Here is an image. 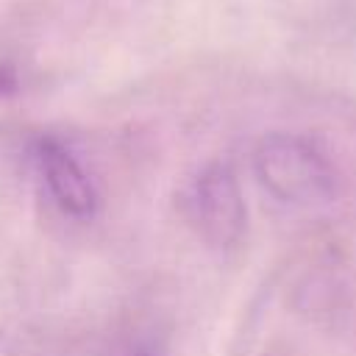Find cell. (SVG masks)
<instances>
[{
    "label": "cell",
    "mask_w": 356,
    "mask_h": 356,
    "mask_svg": "<svg viewBox=\"0 0 356 356\" xmlns=\"http://www.w3.org/2000/svg\"><path fill=\"white\" fill-rule=\"evenodd\" d=\"M261 186L292 206L328 203L337 192V170L328 156L298 134H267L253 153Z\"/></svg>",
    "instance_id": "obj_1"
},
{
    "label": "cell",
    "mask_w": 356,
    "mask_h": 356,
    "mask_svg": "<svg viewBox=\"0 0 356 356\" xmlns=\"http://www.w3.org/2000/svg\"><path fill=\"white\" fill-rule=\"evenodd\" d=\"M189 206H192V220L209 245L231 248L242 239L248 209H245L236 172L228 164L222 161L209 164L195 178Z\"/></svg>",
    "instance_id": "obj_2"
},
{
    "label": "cell",
    "mask_w": 356,
    "mask_h": 356,
    "mask_svg": "<svg viewBox=\"0 0 356 356\" xmlns=\"http://www.w3.org/2000/svg\"><path fill=\"white\" fill-rule=\"evenodd\" d=\"M33 159L44 175V184L53 200L64 214L89 220L97 211V189L89 172L75 161V156L58 139L39 136L33 142Z\"/></svg>",
    "instance_id": "obj_3"
},
{
    "label": "cell",
    "mask_w": 356,
    "mask_h": 356,
    "mask_svg": "<svg viewBox=\"0 0 356 356\" xmlns=\"http://www.w3.org/2000/svg\"><path fill=\"white\" fill-rule=\"evenodd\" d=\"M14 86H17V78H14V72H11L8 67H0V95L11 92Z\"/></svg>",
    "instance_id": "obj_4"
},
{
    "label": "cell",
    "mask_w": 356,
    "mask_h": 356,
    "mask_svg": "<svg viewBox=\"0 0 356 356\" xmlns=\"http://www.w3.org/2000/svg\"><path fill=\"white\" fill-rule=\"evenodd\" d=\"M139 356H153V353H150V350H142V353H139Z\"/></svg>",
    "instance_id": "obj_5"
}]
</instances>
